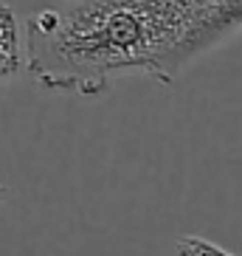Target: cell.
I'll return each mask as SVG.
<instances>
[{
	"label": "cell",
	"instance_id": "277c9868",
	"mask_svg": "<svg viewBox=\"0 0 242 256\" xmlns=\"http://www.w3.org/2000/svg\"><path fill=\"white\" fill-rule=\"evenodd\" d=\"M6 194H8V188L3 186V183H0V200H3V197H6Z\"/></svg>",
	"mask_w": 242,
	"mask_h": 256
},
{
	"label": "cell",
	"instance_id": "3957f363",
	"mask_svg": "<svg viewBox=\"0 0 242 256\" xmlns=\"http://www.w3.org/2000/svg\"><path fill=\"white\" fill-rule=\"evenodd\" d=\"M174 256H236V254L226 250L222 245L206 240V236H178Z\"/></svg>",
	"mask_w": 242,
	"mask_h": 256
},
{
	"label": "cell",
	"instance_id": "7a4b0ae2",
	"mask_svg": "<svg viewBox=\"0 0 242 256\" xmlns=\"http://www.w3.org/2000/svg\"><path fill=\"white\" fill-rule=\"evenodd\" d=\"M26 68V37L14 8L0 0V88Z\"/></svg>",
	"mask_w": 242,
	"mask_h": 256
},
{
	"label": "cell",
	"instance_id": "6da1fadb",
	"mask_svg": "<svg viewBox=\"0 0 242 256\" xmlns=\"http://www.w3.org/2000/svg\"><path fill=\"white\" fill-rule=\"evenodd\" d=\"M220 0H62L26 26V68L42 90L102 96L121 76L164 82L166 62Z\"/></svg>",
	"mask_w": 242,
	"mask_h": 256
}]
</instances>
